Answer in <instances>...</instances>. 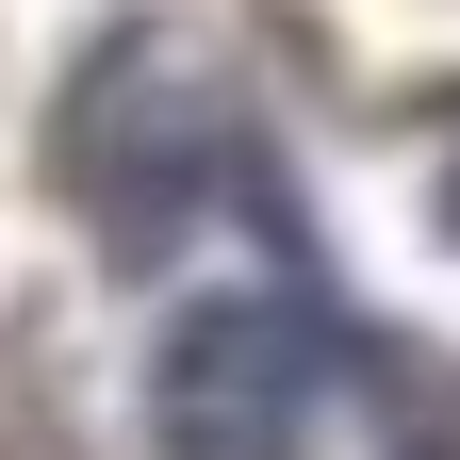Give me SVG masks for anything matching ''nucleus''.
<instances>
[{
    "instance_id": "3",
    "label": "nucleus",
    "mask_w": 460,
    "mask_h": 460,
    "mask_svg": "<svg viewBox=\"0 0 460 460\" xmlns=\"http://www.w3.org/2000/svg\"><path fill=\"white\" fill-rule=\"evenodd\" d=\"M428 230H444V247H460V164H444V198H428Z\"/></svg>"
},
{
    "instance_id": "1",
    "label": "nucleus",
    "mask_w": 460,
    "mask_h": 460,
    "mask_svg": "<svg viewBox=\"0 0 460 460\" xmlns=\"http://www.w3.org/2000/svg\"><path fill=\"white\" fill-rule=\"evenodd\" d=\"M49 164H66V198L99 214L115 263H164L214 181H247V115H230L214 49H198L181 17H115V33L83 49L66 115H49Z\"/></svg>"
},
{
    "instance_id": "2",
    "label": "nucleus",
    "mask_w": 460,
    "mask_h": 460,
    "mask_svg": "<svg viewBox=\"0 0 460 460\" xmlns=\"http://www.w3.org/2000/svg\"><path fill=\"white\" fill-rule=\"evenodd\" d=\"M329 411V329L313 296H181L148 345V444L164 460H296Z\"/></svg>"
}]
</instances>
